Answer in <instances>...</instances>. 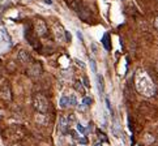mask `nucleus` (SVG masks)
Returning a JSON list of instances; mask_svg holds the SVG:
<instances>
[{"instance_id": "16", "label": "nucleus", "mask_w": 158, "mask_h": 146, "mask_svg": "<svg viewBox=\"0 0 158 146\" xmlns=\"http://www.w3.org/2000/svg\"><path fill=\"white\" fill-rule=\"evenodd\" d=\"M112 132H114V136H115V137H119L120 136V131H119V125H118V123H114Z\"/></svg>"}, {"instance_id": "9", "label": "nucleus", "mask_w": 158, "mask_h": 146, "mask_svg": "<svg viewBox=\"0 0 158 146\" xmlns=\"http://www.w3.org/2000/svg\"><path fill=\"white\" fill-rule=\"evenodd\" d=\"M17 59H19L20 63H22V64H29L30 61H32V57H30L29 55V52H26L25 50H21L19 52V55H17Z\"/></svg>"}, {"instance_id": "3", "label": "nucleus", "mask_w": 158, "mask_h": 146, "mask_svg": "<svg viewBox=\"0 0 158 146\" xmlns=\"http://www.w3.org/2000/svg\"><path fill=\"white\" fill-rule=\"evenodd\" d=\"M33 30L36 33L37 37H45L47 33V26L45 24V21L42 20H36L33 22Z\"/></svg>"}, {"instance_id": "33", "label": "nucleus", "mask_w": 158, "mask_h": 146, "mask_svg": "<svg viewBox=\"0 0 158 146\" xmlns=\"http://www.w3.org/2000/svg\"><path fill=\"white\" fill-rule=\"evenodd\" d=\"M2 74H3V68H2V65H0V77H2Z\"/></svg>"}, {"instance_id": "8", "label": "nucleus", "mask_w": 158, "mask_h": 146, "mask_svg": "<svg viewBox=\"0 0 158 146\" xmlns=\"http://www.w3.org/2000/svg\"><path fill=\"white\" fill-rule=\"evenodd\" d=\"M68 128H69L68 119L65 117V116H60L59 117V131L63 134H67L68 133Z\"/></svg>"}, {"instance_id": "30", "label": "nucleus", "mask_w": 158, "mask_h": 146, "mask_svg": "<svg viewBox=\"0 0 158 146\" xmlns=\"http://www.w3.org/2000/svg\"><path fill=\"white\" fill-rule=\"evenodd\" d=\"M76 63H77V65H80V67H81V68H85V64H84V63H82V61H81V60H78V59H76Z\"/></svg>"}, {"instance_id": "12", "label": "nucleus", "mask_w": 158, "mask_h": 146, "mask_svg": "<svg viewBox=\"0 0 158 146\" xmlns=\"http://www.w3.org/2000/svg\"><path fill=\"white\" fill-rule=\"evenodd\" d=\"M73 86H74V90H76L77 93H80V94H82V95L85 94V87H84V83H82L81 81H76Z\"/></svg>"}, {"instance_id": "23", "label": "nucleus", "mask_w": 158, "mask_h": 146, "mask_svg": "<svg viewBox=\"0 0 158 146\" xmlns=\"http://www.w3.org/2000/svg\"><path fill=\"white\" fill-rule=\"evenodd\" d=\"M67 119H68V123H69V124L76 123V116H74V115H69V116H68Z\"/></svg>"}, {"instance_id": "14", "label": "nucleus", "mask_w": 158, "mask_h": 146, "mask_svg": "<svg viewBox=\"0 0 158 146\" xmlns=\"http://www.w3.org/2000/svg\"><path fill=\"white\" fill-rule=\"evenodd\" d=\"M68 102H69V107H74L77 106V98L74 94H69L68 95Z\"/></svg>"}, {"instance_id": "28", "label": "nucleus", "mask_w": 158, "mask_h": 146, "mask_svg": "<svg viewBox=\"0 0 158 146\" xmlns=\"http://www.w3.org/2000/svg\"><path fill=\"white\" fill-rule=\"evenodd\" d=\"M82 81H84V86H85V87H89V86H90V85H89V81H88L86 77L82 78Z\"/></svg>"}, {"instance_id": "6", "label": "nucleus", "mask_w": 158, "mask_h": 146, "mask_svg": "<svg viewBox=\"0 0 158 146\" xmlns=\"http://www.w3.org/2000/svg\"><path fill=\"white\" fill-rule=\"evenodd\" d=\"M0 97L4 99V100H8L9 102L12 99V94H11V87L8 83H4L2 86V89H0Z\"/></svg>"}, {"instance_id": "11", "label": "nucleus", "mask_w": 158, "mask_h": 146, "mask_svg": "<svg viewBox=\"0 0 158 146\" xmlns=\"http://www.w3.org/2000/svg\"><path fill=\"white\" fill-rule=\"evenodd\" d=\"M97 86H98L99 94H103V91H105V81H103V77L101 76V74H97Z\"/></svg>"}, {"instance_id": "36", "label": "nucleus", "mask_w": 158, "mask_h": 146, "mask_svg": "<svg viewBox=\"0 0 158 146\" xmlns=\"http://www.w3.org/2000/svg\"><path fill=\"white\" fill-rule=\"evenodd\" d=\"M157 73H158V63H157Z\"/></svg>"}, {"instance_id": "1", "label": "nucleus", "mask_w": 158, "mask_h": 146, "mask_svg": "<svg viewBox=\"0 0 158 146\" xmlns=\"http://www.w3.org/2000/svg\"><path fill=\"white\" fill-rule=\"evenodd\" d=\"M135 85L140 94L145 97H153L156 94V86L148 73L144 69H139L135 74Z\"/></svg>"}, {"instance_id": "13", "label": "nucleus", "mask_w": 158, "mask_h": 146, "mask_svg": "<svg viewBox=\"0 0 158 146\" xmlns=\"http://www.w3.org/2000/svg\"><path fill=\"white\" fill-rule=\"evenodd\" d=\"M59 106L61 108H65V107H68L69 106V102H68V97H65V95H63L60 98V100H59Z\"/></svg>"}, {"instance_id": "18", "label": "nucleus", "mask_w": 158, "mask_h": 146, "mask_svg": "<svg viewBox=\"0 0 158 146\" xmlns=\"http://www.w3.org/2000/svg\"><path fill=\"white\" fill-rule=\"evenodd\" d=\"M76 128H77V132H80L81 134H86V128L82 125V124H80V123H77V125H76Z\"/></svg>"}, {"instance_id": "26", "label": "nucleus", "mask_w": 158, "mask_h": 146, "mask_svg": "<svg viewBox=\"0 0 158 146\" xmlns=\"http://www.w3.org/2000/svg\"><path fill=\"white\" fill-rule=\"evenodd\" d=\"M78 142H80L81 145H86V144H88V140L85 138V137H80V140H78Z\"/></svg>"}, {"instance_id": "17", "label": "nucleus", "mask_w": 158, "mask_h": 146, "mask_svg": "<svg viewBox=\"0 0 158 146\" xmlns=\"http://www.w3.org/2000/svg\"><path fill=\"white\" fill-rule=\"evenodd\" d=\"M102 43L106 50H110V45H108V34H105L103 38H102Z\"/></svg>"}, {"instance_id": "27", "label": "nucleus", "mask_w": 158, "mask_h": 146, "mask_svg": "<svg viewBox=\"0 0 158 146\" xmlns=\"http://www.w3.org/2000/svg\"><path fill=\"white\" fill-rule=\"evenodd\" d=\"M71 39H72V37H71V34H69V32H65V41L71 42Z\"/></svg>"}, {"instance_id": "29", "label": "nucleus", "mask_w": 158, "mask_h": 146, "mask_svg": "<svg viewBox=\"0 0 158 146\" xmlns=\"http://www.w3.org/2000/svg\"><path fill=\"white\" fill-rule=\"evenodd\" d=\"M98 136H99V138H102L103 141H107V138H106V136H105L102 132H98Z\"/></svg>"}, {"instance_id": "7", "label": "nucleus", "mask_w": 158, "mask_h": 146, "mask_svg": "<svg viewBox=\"0 0 158 146\" xmlns=\"http://www.w3.org/2000/svg\"><path fill=\"white\" fill-rule=\"evenodd\" d=\"M20 125H12V127H9V129H8V132H9V138H13V140H19V138H21V137L24 136V133H20L19 132V129H20Z\"/></svg>"}, {"instance_id": "25", "label": "nucleus", "mask_w": 158, "mask_h": 146, "mask_svg": "<svg viewBox=\"0 0 158 146\" xmlns=\"http://www.w3.org/2000/svg\"><path fill=\"white\" fill-rule=\"evenodd\" d=\"M76 35H77V38L80 39L81 42H84V37H82V33L80 32V30H78V32H76Z\"/></svg>"}, {"instance_id": "31", "label": "nucleus", "mask_w": 158, "mask_h": 146, "mask_svg": "<svg viewBox=\"0 0 158 146\" xmlns=\"http://www.w3.org/2000/svg\"><path fill=\"white\" fill-rule=\"evenodd\" d=\"M45 3L49 4V5H51V4H52V0H45Z\"/></svg>"}, {"instance_id": "21", "label": "nucleus", "mask_w": 158, "mask_h": 146, "mask_svg": "<svg viewBox=\"0 0 158 146\" xmlns=\"http://www.w3.org/2000/svg\"><path fill=\"white\" fill-rule=\"evenodd\" d=\"M90 48H91V51H93L94 55L98 54V47H97V45H95V43H91V45H90Z\"/></svg>"}, {"instance_id": "15", "label": "nucleus", "mask_w": 158, "mask_h": 146, "mask_svg": "<svg viewBox=\"0 0 158 146\" xmlns=\"http://www.w3.org/2000/svg\"><path fill=\"white\" fill-rule=\"evenodd\" d=\"M2 35H3V38H4V41L8 42L11 45V37H9V34H8V32L4 28H2Z\"/></svg>"}, {"instance_id": "34", "label": "nucleus", "mask_w": 158, "mask_h": 146, "mask_svg": "<svg viewBox=\"0 0 158 146\" xmlns=\"http://www.w3.org/2000/svg\"><path fill=\"white\" fill-rule=\"evenodd\" d=\"M94 146H102V142H97V144H95Z\"/></svg>"}, {"instance_id": "10", "label": "nucleus", "mask_w": 158, "mask_h": 146, "mask_svg": "<svg viewBox=\"0 0 158 146\" xmlns=\"http://www.w3.org/2000/svg\"><path fill=\"white\" fill-rule=\"evenodd\" d=\"M25 38H26V41H28L30 45L36 47L37 41H36V37L33 35V33H32V30H30V29H26V30H25Z\"/></svg>"}, {"instance_id": "4", "label": "nucleus", "mask_w": 158, "mask_h": 146, "mask_svg": "<svg viewBox=\"0 0 158 146\" xmlns=\"http://www.w3.org/2000/svg\"><path fill=\"white\" fill-rule=\"evenodd\" d=\"M28 76L30 77H33V78H37L41 76V73H42V67H41V64L39 63H33V64H30V67L28 68Z\"/></svg>"}, {"instance_id": "5", "label": "nucleus", "mask_w": 158, "mask_h": 146, "mask_svg": "<svg viewBox=\"0 0 158 146\" xmlns=\"http://www.w3.org/2000/svg\"><path fill=\"white\" fill-rule=\"evenodd\" d=\"M54 35L58 42H60V43L64 42L65 41V30L63 29V26L59 24H55L54 25Z\"/></svg>"}, {"instance_id": "35", "label": "nucleus", "mask_w": 158, "mask_h": 146, "mask_svg": "<svg viewBox=\"0 0 158 146\" xmlns=\"http://www.w3.org/2000/svg\"><path fill=\"white\" fill-rule=\"evenodd\" d=\"M11 146H21L20 144H13V145H11Z\"/></svg>"}, {"instance_id": "20", "label": "nucleus", "mask_w": 158, "mask_h": 146, "mask_svg": "<svg viewBox=\"0 0 158 146\" xmlns=\"http://www.w3.org/2000/svg\"><path fill=\"white\" fill-rule=\"evenodd\" d=\"M82 103L85 106H90L91 104V98L90 97H84V99H82Z\"/></svg>"}, {"instance_id": "32", "label": "nucleus", "mask_w": 158, "mask_h": 146, "mask_svg": "<svg viewBox=\"0 0 158 146\" xmlns=\"http://www.w3.org/2000/svg\"><path fill=\"white\" fill-rule=\"evenodd\" d=\"M154 24H156V28L158 29V16H157V19H156V22H154Z\"/></svg>"}, {"instance_id": "22", "label": "nucleus", "mask_w": 158, "mask_h": 146, "mask_svg": "<svg viewBox=\"0 0 158 146\" xmlns=\"http://www.w3.org/2000/svg\"><path fill=\"white\" fill-rule=\"evenodd\" d=\"M145 141H146V144H152L153 141H154V137L150 136V134H146L145 136Z\"/></svg>"}, {"instance_id": "2", "label": "nucleus", "mask_w": 158, "mask_h": 146, "mask_svg": "<svg viewBox=\"0 0 158 146\" xmlns=\"http://www.w3.org/2000/svg\"><path fill=\"white\" fill-rule=\"evenodd\" d=\"M34 108H36L39 114L46 115L47 111H49V102H47V99L43 95L38 94L34 97Z\"/></svg>"}, {"instance_id": "19", "label": "nucleus", "mask_w": 158, "mask_h": 146, "mask_svg": "<svg viewBox=\"0 0 158 146\" xmlns=\"http://www.w3.org/2000/svg\"><path fill=\"white\" fill-rule=\"evenodd\" d=\"M90 68H91V72L93 73H97V64H95L94 59H90Z\"/></svg>"}, {"instance_id": "24", "label": "nucleus", "mask_w": 158, "mask_h": 146, "mask_svg": "<svg viewBox=\"0 0 158 146\" xmlns=\"http://www.w3.org/2000/svg\"><path fill=\"white\" fill-rule=\"evenodd\" d=\"M77 108H78V111H86L88 106H85L84 103H81V104H77Z\"/></svg>"}]
</instances>
